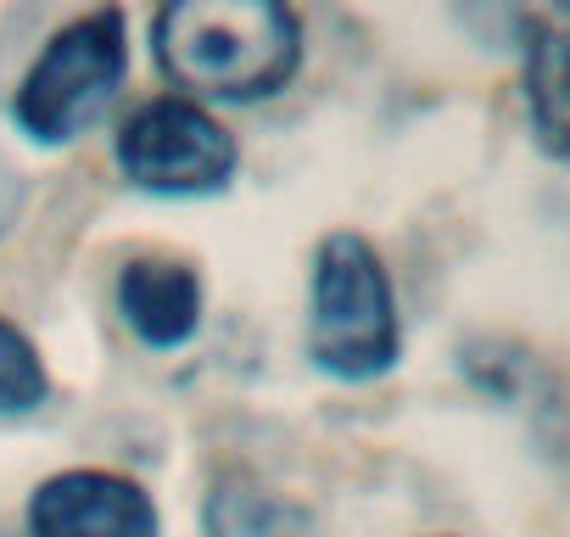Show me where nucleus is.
I'll list each match as a JSON object with an SVG mask.
<instances>
[{"label":"nucleus","instance_id":"nucleus-1","mask_svg":"<svg viewBox=\"0 0 570 537\" xmlns=\"http://www.w3.org/2000/svg\"><path fill=\"white\" fill-rule=\"evenodd\" d=\"M297 18L274 0H179L157 12V62L174 85L196 96H274L297 74Z\"/></svg>","mask_w":570,"mask_h":537},{"label":"nucleus","instance_id":"nucleus-2","mask_svg":"<svg viewBox=\"0 0 570 537\" xmlns=\"http://www.w3.org/2000/svg\"><path fill=\"white\" fill-rule=\"evenodd\" d=\"M314 364L342 381H370L397 359L392 281L364 235H325L314 257Z\"/></svg>","mask_w":570,"mask_h":537},{"label":"nucleus","instance_id":"nucleus-3","mask_svg":"<svg viewBox=\"0 0 570 537\" xmlns=\"http://www.w3.org/2000/svg\"><path fill=\"white\" fill-rule=\"evenodd\" d=\"M124 62H129L124 12L107 7V12L62 29L46 46V57L35 62V74L23 79V90H18L23 129L35 140H51V146L73 140L79 129H90L107 113V101H112V90L124 79Z\"/></svg>","mask_w":570,"mask_h":537},{"label":"nucleus","instance_id":"nucleus-4","mask_svg":"<svg viewBox=\"0 0 570 537\" xmlns=\"http://www.w3.org/2000/svg\"><path fill=\"white\" fill-rule=\"evenodd\" d=\"M118 163L140 191H163V196H196V191H218L235 168V140L190 101H146L124 135H118Z\"/></svg>","mask_w":570,"mask_h":537},{"label":"nucleus","instance_id":"nucleus-5","mask_svg":"<svg viewBox=\"0 0 570 537\" xmlns=\"http://www.w3.org/2000/svg\"><path fill=\"white\" fill-rule=\"evenodd\" d=\"M35 537H157L151 498L107 470H62L29 504Z\"/></svg>","mask_w":570,"mask_h":537},{"label":"nucleus","instance_id":"nucleus-6","mask_svg":"<svg viewBox=\"0 0 570 537\" xmlns=\"http://www.w3.org/2000/svg\"><path fill=\"white\" fill-rule=\"evenodd\" d=\"M118 309L135 325L140 342L151 348H179L196 331L202 314V286L185 263L174 257H135L118 281Z\"/></svg>","mask_w":570,"mask_h":537},{"label":"nucleus","instance_id":"nucleus-7","mask_svg":"<svg viewBox=\"0 0 570 537\" xmlns=\"http://www.w3.org/2000/svg\"><path fill=\"white\" fill-rule=\"evenodd\" d=\"M525 107L542 152L570 163V23H531L525 35Z\"/></svg>","mask_w":570,"mask_h":537},{"label":"nucleus","instance_id":"nucleus-8","mask_svg":"<svg viewBox=\"0 0 570 537\" xmlns=\"http://www.w3.org/2000/svg\"><path fill=\"white\" fill-rule=\"evenodd\" d=\"M207 537H308V515L252 476H224L207 492Z\"/></svg>","mask_w":570,"mask_h":537},{"label":"nucleus","instance_id":"nucleus-9","mask_svg":"<svg viewBox=\"0 0 570 537\" xmlns=\"http://www.w3.org/2000/svg\"><path fill=\"white\" fill-rule=\"evenodd\" d=\"M46 403V370L18 325L0 320V414H29Z\"/></svg>","mask_w":570,"mask_h":537},{"label":"nucleus","instance_id":"nucleus-10","mask_svg":"<svg viewBox=\"0 0 570 537\" xmlns=\"http://www.w3.org/2000/svg\"><path fill=\"white\" fill-rule=\"evenodd\" d=\"M7 213H12V196H7V185H0V224H7Z\"/></svg>","mask_w":570,"mask_h":537},{"label":"nucleus","instance_id":"nucleus-11","mask_svg":"<svg viewBox=\"0 0 570 537\" xmlns=\"http://www.w3.org/2000/svg\"><path fill=\"white\" fill-rule=\"evenodd\" d=\"M564 23H570V12H564Z\"/></svg>","mask_w":570,"mask_h":537}]
</instances>
